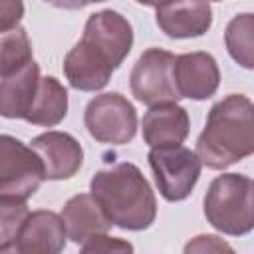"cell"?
Returning a JSON list of instances; mask_svg holds the SVG:
<instances>
[{
  "label": "cell",
  "instance_id": "6",
  "mask_svg": "<svg viewBox=\"0 0 254 254\" xmlns=\"http://www.w3.org/2000/svg\"><path fill=\"white\" fill-rule=\"evenodd\" d=\"M85 127L99 143L125 145L135 137L137 113L121 93H101L85 107Z\"/></svg>",
  "mask_w": 254,
  "mask_h": 254
},
{
  "label": "cell",
  "instance_id": "15",
  "mask_svg": "<svg viewBox=\"0 0 254 254\" xmlns=\"http://www.w3.org/2000/svg\"><path fill=\"white\" fill-rule=\"evenodd\" d=\"M64 71L71 87L81 91H95L107 85L113 67L85 42H77L64 60Z\"/></svg>",
  "mask_w": 254,
  "mask_h": 254
},
{
  "label": "cell",
  "instance_id": "11",
  "mask_svg": "<svg viewBox=\"0 0 254 254\" xmlns=\"http://www.w3.org/2000/svg\"><path fill=\"white\" fill-rule=\"evenodd\" d=\"M175 81L181 97L206 99L214 95L220 71L214 58L206 52H190L175 58Z\"/></svg>",
  "mask_w": 254,
  "mask_h": 254
},
{
  "label": "cell",
  "instance_id": "14",
  "mask_svg": "<svg viewBox=\"0 0 254 254\" xmlns=\"http://www.w3.org/2000/svg\"><path fill=\"white\" fill-rule=\"evenodd\" d=\"M62 220L65 236L75 244H83L97 234H105L113 226L91 194L71 196L62 210Z\"/></svg>",
  "mask_w": 254,
  "mask_h": 254
},
{
  "label": "cell",
  "instance_id": "24",
  "mask_svg": "<svg viewBox=\"0 0 254 254\" xmlns=\"http://www.w3.org/2000/svg\"><path fill=\"white\" fill-rule=\"evenodd\" d=\"M44 2L52 4L56 8H64V10H79L89 4H97V2H105V0H44Z\"/></svg>",
  "mask_w": 254,
  "mask_h": 254
},
{
  "label": "cell",
  "instance_id": "8",
  "mask_svg": "<svg viewBox=\"0 0 254 254\" xmlns=\"http://www.w3.org/2000/svg\"><path fill=\"white\" fill-rule=\"evenodd\" d=\"M81 42L95 50L115 69L121 65L133 46V30L119 12L101 10L91 14L85 22Z\"/></svg>",
  "mask_w": 254,
  "mask_h": 254
},
{
  "label": "cell",
  "instance_id": "7",
  "mask_svg": "<svg viewBox=\"0 0 254 254\" xmlns=\"http://www.w3.org/2000/svg\"><path fill=\"white\" fill-rule=\"evenodd\" d=\"M149 165L153 169V177L163 198L177 202L192 192L202 163L196 153L177 145L167 149H151Z\"/></svg>",
  "mask_w": 254,
  "mask_h": 254
},
{
  "label": "cell",
  "instance_id": "10",
  "mask_svg": "<svg viewBox=\"0 0 254 254\" xmlns=\"http://www.w3.org/2000/svg\"><path fill=\"white\" fill-rule=\"evenodd\" d=\"M155 18L169 38H196L210 28L212 10L208 0H163Z\"/></svg>",
  "mask_w": 254,
  "mask_h": 254
},
{
  "label": "cell",
  "instance_id": "3",
  "mask_svg": "<svg viewBox=\"0 0 254 254\" xmlns=\"http://www.w3.org/2000/svg\"><path fill=\"white\" fill-rule=\"evenodd\" d=\"M204 216L224 234L250 232L254 226V183L236 173L216 177L204 196Z\"/></svg>",
  "mask_w": 254,
  "mask_h": 254
},
{
  "label": "cell",
  "instance_id": "12",
  "mask_svg": "<svg viewBox=\"0 0 254 254\" xmlns=\"http://www.w3.org/2000/svg\"><path fill=\"white\" fill-rule=\"evenodd\" d=\"M143 139L151 149H167L181 145L189 135V113L177 103L153 105L143 117Z\"/></svg>",
  "mask_w": 254,
  "mask_h": 254
},
{
  "label": "cell",
  "instance_id": "16",
  "mask_svg": "<svg viewBox=\"0 0 254 254\" xmlns=\"http://www.w3.org/2000/svg\"><path fill=\"white\" fill-rule=\"evenodd\" d=\"M40 83V67L34 60L0 81V115L8 119H26Z\"/></svg>",
  "mask_w": 254,
  "mask_h": 254
},
{
  "label": "cell",
  "instance_id": "25",
  "mask_svg": "<svg viewBox=\"0 0 254 254\" xmlns=\"http://www.w3.org/2000/svg\"><path fill=\"white\" fill-rule=\"evenodd\" d=\"M139 4H145V6H157V4H161L163 0H137Z\"/></svg>",
  "mask_w": 254,
  "mask_h": 254
},
{
  "label": "cell",
  "instance_id": "5",
  "mask_svg": "<svg viewBox=\"0 0 254 254\" xmlns=\"http://www.w3.org/2000/svg\"><path fill=\"white\" fill-rule=\"evenodd\" d=\"M131 91L137 101L151 107L177 103L181 93L175 81V56L159 48L143 52L131 69Z\"/></svg>",
  "mask_w": 254,
  "mask_h": 254
},
{
  "label": "cell",
  "instance_id": "21",
  "mask_svg": "<svg viewBox=\"0 0 254 254\" xmlns=\"http://www.w3.org/2000/svg\"><path fill=\"white\" fill-rule=\"evenodd\" d=\"M81 250L83 252H131L133 246L125 240H119V238H109L107 232L105 234H97L93 238H89L87 242L81 244Z\"/></svg>",
  "mask_w": 254,
  "mask_h": 254
},
{
  "label": "cell",
  "instance_id": "19",
  "mask_svg": "<svg viewBox=\"0 0 254 254\" xmlns=\"http://www.w3.org/2000/svg\"><path fill=\"white\" fill-rule=\"evenodd\" d=\"M28 214L30 212L24 200L0 198V252L14 250Z\"/></svg>",
  "mask_w": 254,
  "mask_h": 254
},
{
  "label": "cell",
  "instance_id": "23",
  "mask_svg": "<svg viewBox=\"0 0 254 254\" xmlns=\"http://www.w3.org/2000/svg\"><path fill=\"white\" fill-rule=\"evenodd\" d=\"M194 250H198V252H204V250H206V252H208V250H214V252H222V250L232 252V248H230L226 242L218 240V238L212 236V234L196 236L194 242H189V244L185 246V252H194Z\"/></svg>",
  "mask_w": 254,
  "mask_h": 254
},
{
  "label": "cell",
  "instance_id": "26",
  "mask_svg": "<svg viewBox=\"0 0 254 254\" xmlns=\"http://www.w3.org/2000/svg\"><path fill=\"white\" fill-rule=\"evenodd\" d=\"M214 2H220V0H214Z\"/></svg>",
  "mask_w": 254,
  "mask_h": 254
},
{
  "label": "cell",
  "instance_id": "22",
  "mask_svg": "<svg viewBox=\"0 0 254 254\" xmlns=\"http://www.w3.org/2000/svg\"><path fill=\"white\" fill-rule=\"evenodd\" d=\"M24 16L22 0H0V32L16 28Z\"/></svg>",
  "mask_w": 254,
  "mask_h": 254
},
{
  "label": "cell",
  "instance_id": "9",
  "mask_svg": "<svg viewBox=\"0 0 254 254\" xmlns=\"http://www.w3.org/2000/svg\"><path fill=\"white\" fill-rule=\"evenodd\" d=\"M32 149L42 161L44 179L50 181H62L73 177L83 163L81 145L67 133H60V131L42 133L32 139Z\"/></svg>",
  "mask_w": 254,
  "mask_h": 254
},
{
  "label": "cell",
  "instance_id": "13",
  "mask_svg": "<svg viewBox=\"0 0 254 254\" xmlns=\"http://www.w3.org/2000/svg\"><path fill=\"white\" fill-rule=\"evenodd\" d=\"M65 228L62 216L52 210H36L28 214L14 252L24 254H56L65 246Z\"/></svg>",
  "mask_w": 254,
  "mask_h": 254
},
{
  "label": "cell",
  "instance_id": "4",
  "mask_svg": "<svg viewBox=\"0 0 254 254\" xmlns=\"http://www.w3.org/2000/svg\"><path fill=\"white\" fill-rule=\"evenodd\" d=\"M44 181V167L32 147L0 135V198L26 200Z\"/></svg>",
  "mask_w": 254,
  "mask_h": 254
},
{
  "label": "cell",
  "instance_id": "2",
  "mask_svg": "<svg viewBox=\"0 0 254 254\" xmlns=\"http://www.w3.org/2000/svg\"><path fill=\"white\" fill-rule=\"evenodd\" d=\"M91 196L109 222L125 230H145L157 216L155 194L133 163H119L95 173Z\"/></svg>",
  "mask_w": 254,
  "mask_h": 254
},
{
  "label": "cell",
  "instance_id": "18",
  "mask_svg": "<svg viewBox=\"0 0 254 254\" xmlns=\"http://www.w3.org/2000/svg\"><path fill=\"white\" fill-rule=\"evenodd\" d=\"M32 62V44L24 28L0 32V77L14 75Z\"/></svg>",
  "mask_w": 254,
  "mask_h": 254
},
{
  "label": "cell",
  "instance_id": "20",
  "mask_svg": "<svg viewBox=\"0 0 254 254\" xmlns=\"http://www.w3.org/2000/svg\"><path fill=\"white\" fill-rule=\"evenodd\" d=\"M226 48L230 56L242 65L252 67V14H240L236 16L224 34Z\"/></svg>",
  "mask_w": 254,
  "mask_h": 254
},
{
  "label": "cell",
  "instance_id": "17",
  "mask_svg": "<svg viewBox=\"0 0 254 254\" xmlns=\"http://www.w3.org/2000/svg\"><path fill=\"white\" fill-rule=\"evenodd\" d=\"M67 113V91L56 77H40L32 109L26 117L28 123L40 127L58 125Z\"/></svg>",
  "mask_w": 254,
  "mask_h": 254
},
{
  "label": "cell",
  "instance_id": "1",
  "mask_svg": "<svg viewBox=\"0 0 254 254\" xmlns=\"http://www.w3.org/2000/svg\"><path fill=\"white\" fill-rule=\"evenodd\" d=\"M252 101L232 93L214 103L196 141V157L208 169H226L254 151Z\"/></svg>",
  "mask_w": 254,
  "mask_h": 254
}]
</instances>
